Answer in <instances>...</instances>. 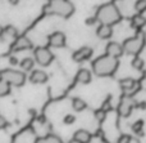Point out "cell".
Instances as JSON below:
<instances>
[{"instance_id":"cell-1","label":"cell","mask_w":146,"mask_h":143,"mask_svg":"<svg viewBox=\"0 0 146 143\" xmlns=\"http://www.w3.org/2000/svg\"><path fill=\"white\" fill-rule=\"evenodd\" d=\"M95 17L98 19V22H100V25L111 26L121 21L122 14L114 3H106V4H103L99 7Z\"/></svg>"},{"instance_id":"cell-2","label":"cell","mask_w":146,"mask_h":143,"mask_svg":"<svg viewBox=\"0 0 146 143\" xmlns=\"http://www.w3.org/2000/svg\"><path fill=\"white\" fill-rule=\"evenodd\" d=\"M118 59L109 56H100L92 62V71L96 76H111L118 70Z\"/></svg>"},{"instance_id":"cell-3","label":"cell","mask_w":146,"mask_h":143,"mask_svg":"<svg viewBox=\"0 0 146 143\" xmlns=\"http://www.w3.org/2000/svg\"><path fill=\"white\" fill-rule=\"evenodd\" d=\"M122 45H123L124 53L137 57L140 52L142 50L144 45H145V35H144V32H139L136 36H132V38L126 39Z\"/></svg>"},{"instance_id":"cell-4","label":"cell","mask_w":146,"mask_h":143,"mask_svg":"<svg viewBox=\"0 0 146 143\" xmlns=\"http://www.w3.org/2000/svg\"><path fill=\"white\" fill-rule=\"evenodd\" d=\"M0 79L5 80V81L9 83L10 85L22 87L26 81V75H25V72L18 71V70L7 68V70H3V71L0 72Z\"/></svg>"},{"instance_id":"cell-5","label":"cell","mask_w":146,"mask_h":143,"mask_svg":"<svg viewBox=\"0 0 146 143\" xmlns=\"http://www.w3.org/2000/svg\"><path fill=\"white\" fill-rule=\"evenodd\" d=\"M49 9L51 13H55L62 17H69L74 12V7L71 1L66 0H53L49 3Z\"/></svg>"},{"instance_id":"cell-6","label":"cell","mask_w":146,"mask_h":143,"mask_svg":"<svg viewBox=\"0 0 146 143\" xmlns=\"http://www.w3.org/2000/svg\"><path fill=\"white\" fill-rule=\"evenodd\" d=\"M33 56H35V61L40 66H49L53 62V58H54L50 49L46 48V46H38V48H36L35 52H33Z\"/></svg>"},{"instance_id":"cell-7","label":"cell","mask_w":146,"mask_h":143,"mask_svg":"<svg viewBox=\"0 0 146 143\" xmlns=\"http://www.w3.org/2000/svg\"><path fill=\"white\" fill-rule=\"evenodd\" d=\"M119 87L126 93L127 97L133 95L135 93L140 89V84L135 79H132V77H124V79H122L121 81H119Z\"/></svg>"},{"instance_id":"cell-8","label":"cell","mask_w":146,"mask_h":143,"mask_svg":"<svg viewBox=\"0 0 146 143\" xmlns=\"http://www.w3.org/2000/svg\"><path fill=\"white\" fill-rule=\"evenodd\" d=\"M132 108H133V102H132L131 97H127V95H123L122 101L118 105V113L123 117H127V116L131 115Z\"/></svg>"},{"instance_id":"cell-9","label":"cell","mask_w":146,"mask_h":143,"mask_svg":"<svg viewBox=\"0 0 146 143\" xmlns=\"http://www.w3.org/2000/svg\"><path fill=\"white\" fill-rule=\"evenodd\" d=\"M105 52H106V56L111 57V58H115V59H118L119 57L124 53L123 45L119 44V43H117V41H110V43L106 44Z\"/></svg>"},{"instance_id":"cell-10","label":"cell","mask_w":146,"mask_h":143,"mask_svg":"<svg viewBox=\"0 0 146 143\" xmlns=\"http://www.w3.org/2000/svg\"><path fill=\"white\" fill-rule=\"evenodd\" d=\"M91 56H92V49L88 48V46H82V48H80L78 50H76L74 53H73L72 58H73V61L80 63V62L90 59Z\"/></svg>"},{"instance_id":"cell-11","label":"cell","mask_w":146,"mask_h":143,"mask_svg":"<svg viewBox=\"0 0 146 143\" xmlns=\"http://www.w3.org/2000/svg\"><path fill=\"white\" fill-rule=\"evenodd\" d=\"M32 41L30 40V39L27 38V36H18L17 39H15L14 44H13V49H14L15 52L18 50H27V49H31L32 48Z\"/></svg>"},{"instance_id":"cell-12","label":"cell","mask_w":146,"mask_h":143,"mask_svg":"<svg viewBox=\"0 0 146 143\" xmlns=\"http://www.w3.org/2000/svg\"><path fill=\"white\" fill-rule=\"evenodd\" d=\"M49 45L54 46V48H62V46L66 45V35L60 31H56V32L51 34L49 36Z\"/></svg>"},{"instance_id":"cell-13","label":"cell","mask_w":146,"mask_h":143,"mask_svg":"<svg viewBox=\"0 0 146 143\" xmlns=\"http://www.w3.org/2000/svg\"><path fill=\"white\" fill-rule=\"evenodd\" d=\"M48 79H49L48 74L45 71H42V70H35L30 75V81L32 84H44V83L48 81Z\"/></svg>"},{"instance_id":"cell-14","label":"cell","mask_w":146,"mask_h":143,"mask_svg":"<svg viewBox=\"0 0 146 143\" xmlns=\"http://www.w3.org/2000/svg\"><path fill=\"white\" fill-rule=\"evenodd\" d=\"M73 141L76 143H90L91 141V134L90 132L85 130V129H80L73 134Z\"/></svg>"},{"instance_id":"cell-15","label":"cell","mask_w":146,"mask_h":143,"mask_svg":"<svg viewBox=\"0 0 146 143\" xmlns=\"http://www.w3.org/2000/svg\"><path fill=\"white\" fill-rule=\"evenodd\" d=\"M96 35L100 39H110L113 35V27L108 25H100L96 30Z\"/></svg>"},{"instance_id":"cell-16","label":"cell","mask_w":146,"mask_h":143,"mask_svg":"<svg viewBox=\"0 0 146 143\" xmlns=\"http://www.w3.org/2000/svg\"><path fill=\"white\" fill-rule=\"evenodd\" d=\"M91 71L87 68H81L80 71L77 72V76H76V79H77L78 83H81V84H88V83L91 81Z\"/></svg>"},{"instance_id":"cell-17","label":"cell","mask_w":146,"mask_h":143,"mask_svg":"<svg viewBox=\"0 0 146 143\" xmlns=\"http://www.w3.org/2000/svg\"><path fill=\"white\" fill-rule=\"evenodd\" d=\"M131 25H132V27L137 28V30L145 27L146 26V17L142 14H135L131 19Z\"/></svg>"},{"instance_id":"cell-18","label":"cell","mask_w":146,"mask_h":143,"mask_svg":"<svg viewBox=\"0 0 146 143\" xmlns=\"http://www.w3.org/2000/svg\"><path fill=\"white\" fill-rule=\"evenodd\" d=\"M72 107L74 111H77V112H81V111H83L86 107H87V105H86V102L83 99H81V98L76 97L72 99Z\"/></svg>"},{"instance_id":"cell-19","label":"cell","mask_w":146,"mask_h":143,"mask_svg":"<svg viewBox=\"0 0 146 143\" xmlns=\"http://www.w3.org/2000/svg\"><path fill=\"white\" fill-rule=\"evenodd\" d=\"M38 143H63V141L58 136H55V134H48L42 139H40Z\"/></svg>"},{"instance_id":"cell-20","label":"cell","mask_w":146,"mask_h":143,"mask_svg":"<svg viewBox=\"0 0 146 143\" xmlns=\"http://www.w3.org/2000/svg\"><path fill=\"white\" fill-rule=\"evenodd\" d=\"M33 64H35V61L32 58H30V57L21 61V67H22L23 71H31L33 68Z\"/></svg>"},{"instance_id":"cell-21","label":"cell","mask_w":146,"mask_h":143,"mask_svg":"<svg viewBox=\"0 0 146 143\" xmlns=\"http://www.w3.org/2000/svg\"><path fill=\"white\" fill-rule=\"evenodd\" d=\"M8 94H10V84L0 79V97H5Z\"/></svg>"},{"instance_id":"cell-22","label":"cell","mask_w":146,"mask_h":143,"mask_svg":"<svg viewBox=\"0 0 146 143\" xmlns=\"http://www.w3.org/2000/svg\"><path fill=\"white\" fill-rule=\"evenodd\" d=\"M4 35L9 36V38H14V39H17L18 36H19V35H18L17 27H14V26H12V25L7 26V27L4 28Z\"/></svg>"},{"instance_id":"cell-23","label":"cell","mask_w":146,"mask_h":143,"mask_svg":"<svg viewBox=\"0 0 146 143\" xmlns=\"http://www.w3.org/2000/svg\"><path fill=\"white\" fill-rule=\"evenodd\" d=\"M145 63H144V59L141 58V57H135L133 61H132V67H133L135 70H137V71H141L142 68H144Z\"/></svg>"},{"instance_id":"cell-24","label":"cell","mask_w":146,"mask_h":143,"mask_svg":"<svg viewBox=\"0 0 146 143\" xmlns=\"http://www.w3.org/2000/svg\"><path fill=\"white\" fill-rule=\"evenodd\" d=\"M135 9L139 12V14L144 13L146 10V0H137V1L135 3Z\"/></svg>"},{"instance_id":"cell-25","label":"cell","mask_w":146,"mask_h":143,"mask_svg":"<svg viewBox=\"0 0 146 143\" xmlns=\"http://www.w3.org/2000/svg\"><path fill=\"white\" fill-rule=\"evenodd\" d=\"M105 117H106V112L104 110H96L95 111V119L98 121H100V123H103L104 120H105Z\"/></svg>"},{"instance_id":"cell-26","label":"cell","mask_w":146,"mask_h":143,"mask_svg":"<svg viewBox=\"0 0 146 143\" xmlns=\"http://www.w3.org/2000/svg\"><path fill=\"white\" fill-rule=\"evenodd\" d=\"M142 126H144V121L139 120V121H136V123L132 125V129H133V132H136V133H140L141 129H142Z\"/></svg>"},{"instance_id":"cell-27","label":"cell","mask_w":146,"mask_h":143,"mask_svg":"<svg viewBox=\"0 0 146 143\" xmlns=\"http://www.w3.org/2000/svg\"><path fill=\"white\" fill-rule=\"evenodd\" d=\"M63 121H64V124H67V125H71V124H73L76 121V117L73 115H67Z\"/></svg>"},{"instance_id":"cell-28","label":"cell","mask_w":146,"mask_h":143,"mask_svg":"<svg viewBox=\"0 0 146 143\" xmlns=\"http://www.w3.org/2000/svg\"><path fill=\"white\" fill-rule=\"evenodd\" d=\"M129 142H131V137L127 136V134H123V136L117 141V143H129Z\"/></svg>"},{"instance_id":"cell-29","label":"cell","mask_w":146,"mask_h":143,"mask_svg":"<svg viewBox=\"0 0 146 143\" xmlns=\"http://www.w3.org/2000/svg\"><path fill=\"white\" fill-rule=\"evenodd\" d=\"M7 126H8V121H7V119H5L4 116H0V130L5 129Z\"/></svg>"},{"instance_id":"cell-30","label":"cell","mask_w":146,"mask_h":143,"mask_svg":"<svg viewBox=\"0 0 146 143\" xmlns=\"http://www.w3.org/2000/svg\"><path fill=\"white\" fill-rule=\"evenodd\" d=\"M111 108V105H110V101H105V102H104V105H103V107H101V110H104L105 111V112H108L109 110H110Z\"/></svg>"},{"instance_id":"cell-31","label":"cell","mask_w":146,"mask_h":143,"mask_svg":"<svg viewBox=\"0 0 146 143\" xmlns=\"http://www.w3.org/2000/svg\"><path fill=\"white\" fill-rule=\"evenodd\" d=\"M96 17H92V18H87V19H86V25H94V23L96 22Z\"/></svg>"},{"instance_id":"cell-32","label":"cell","mask_w":146,"mask_h":143,"mask_svg":"<svg viewBox=\"0 0 146 143\" xmlns=\"http://www.w3.org/2000/svg\"><path fill=\"white\" fill-rule=\"evenodd\" d=\"M9 62H10L12 64H17V63H18V61H17V58H15V57H12V58L9 59Z\"/></svg>"},{"instance_id":"cell-33","label":"cell","mask_w":146,"mask_h":143,"mask_svg":"<svg viewBox=\"0 0 146 143\" xmlns=\"http://www.w3.org/2000/svg\"><path fill=\"white\" fill-rule=\"evenodd\" d=\"M3 34H4V28H3V27H1V26H0V36H1V35H3Z\"/></svg>"},{"instance_id":"cell-34","label":"cell","mask_w":146,"mask_h":143,"mask_svg":"<svg viewBox=\"0 0 146 143\" xmlns=\"http://www.w3.org/2000/svg\"><path fill=\"white\" fill-rule=\"evenodd\" d=\"M145 77H146V72H145Z\"/></svg>"}]
</instances>
